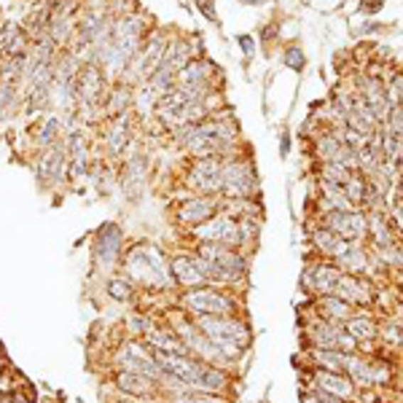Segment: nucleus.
Masks as SVG:
<instances>
[{"mask_svg": "<svg viewBox=\"0 0 403 403\" xmlns=\"http://www.w3.org/2000/svg\"><path fill=\"white\" fill-rule=\"evenodd\" d=\"M344 331L353 336V339H358V344L363 347V344H374L379 342V323L368 312H355L353 318L344 323Z\"/></svg>", "mask_w": 403, "mask_h": 403, "instance_id": "20", "label": "nucleus"}, {"mask_svg": "<svg viewBox=\"0 0 403 403\" xmlns=\"http://www.w3.org/2000/svg\"><path fill=\"white\" fill-rule=\"evenodd\" d=\"M306 390H323L328 395H336L342 401H358L360 390L344 371H326V368H309L306 374Z\"/></svg>", "mask_w": 403, "mask_h": 403, "instance_id": "9", "label": "nucleus"}, {"mask_svg": "<svg viewBox=\"0 0 403 403\" xmlns=\"http://www.w3.org/2000/svg\"><path fill=\"white\" fill-rule=\"evenodd\" d=\"M196 9L202 11L205 19L210 22H218V14H215V0H196Z\"/></svg>", "mask_w": 403, "mask_h": 403, "instance_id": "45", "label": "nucleus"}, {"mask_svg": "<svg viewBox=\"0 0 403 403\" xmlns=\"http://www.w3.org/2000/svg\"><path fill=\"white\" fill-rule=\"evenodd\" d=\"M347 242H366L368 240V213L360 208H355L347 213L344 218V229L339 234Z\"/></svg>", "mask_w": 403, "mask_h": 403, "instance_id": "24", "label": "nucleus"}, {"mask_svg": "<svg viewBox=\"0 0 403 403\" xmlns=\"http://www.w3.org/2000/svg\"><path fill=\"white\" fill-rule=\"evenodd\" d=\"M318 181L323 183H333V186H344L350 178H353V170L350 167H344L342 161H318Z\"/></svg>", "mask_w": 403, "mask_h": 403, "instance_id": "28", "label": "nucleus"}, {"mask_svg": "<svg viewBox=\"0 0 403 403\" xmlns=\"http://www.w3.org/2000/svg\"><path fill=\"white\" fill-rule=\"evenodd\" d=\"M218 75V68L208 62L205 57H196L186 65L183 70H178V86H210V78Z\"/></svg>", "mask_w": 403, "mask_h": 403, "instance_id": "19", "label": "nucleus"}, {"mask_svg": "<svg viewBox=\"0 0 403 403\" xmlns=\"http://www.w3.org/2000/svg\"><path fill=\"white\" fill-rule=\"evenodd\" d=\"M223 199H258L261 183H258L256 167L250 159H240V156H229L223 159Z\"/></svg>", "mask_w": 403, "mask_h": 403, "instance_id": "4", "label": "nucleus"}, {"mask_svg": "<svg viewBox=\"0 0 403 403\" xmlns=\"http://www.w3.org/2000/svg\"><path fill=\"white\" fill-rule=\"evenodd\" d=\"M199 242H215L223 247H237L240 250V218H234L232 213H223L213 215L210 220L199 223L191 229Z\"/></svg>", "mask_w": 403, "mask_h": 403, "instance_id": "7", "label": "nucleus"}, {"mask_svg": "<svg viewBox=\"0 0 403 403\" xmlns=\"http://www.w3.org/2000/svg\"><path fill=\"white\" fill-rule=\"evenodd\" d=\"M223 159L208 156V159H196L191 170L186 175V183L194 188L199 196H220L223 191Z\"/></svg>", "mask_w": 403, "mask_h": 403, "instance_id": "8", "label": "nucleus"}, {"mask_svg": "<svg viewBox=\"0 0 403 403\" xmlns=\"http://www.w3.org/2000/svg\"><path fill=\"white\" fill-rule=\"evenodd\" d=\"M181 306H183L186 315H194V318H202V315H240V299L232 294V291H220L218 285H202V288H191V291H183L181 296Z\"/></svg>", "mask_w": 403, "mask_h": 403, "instance_id": "3", "label": "nucleus"}, {"mask_svg": "<svg viewBox=\"0 0 403 403\" xmlns=\"http://www.w3.org/2000/svg\"><path fill=\"white\" fill-rule=\"evenodd\" d=\"M159 95L151 89V84H143L140 89H137V95H134V108H137V113H156V105H159Z\"/></svg>", "mask_w": 403, "mask_h": 403, "instance_id": "34", "label": "nucleus"}, {"mask_svg": "<svg viewBox=\"0 0 403 403\" xmlns=\"http://www.w3.org/2000/svg\"><path fill=\"white\" fill-rule=\"evenodd\" d=\"M237 43H240V49H242L245 57H256L258 41L250 36V33H242V36H237Z\"/></svg>", "mask_w": 403, "mask_h": 403, "instance_id": "44", "label": "nucleus"}, {"mask_svg": "<svg viewBox=\"0 0 403 403\" xmlns=\"http://www.w3.org/2000/svg\"><path fill=\"white\" fill-rule=\"evenodd\" d=\"M368 377H371V390H385L395 382V366L385 355H368Z\"/></svg>", "mask_w": 403, "mask_h": 403, "instance_id": "22", "label": "nucleus"}, {"mask_svg": "<svg viewBox=\"0 0 403 403\" xmlns=\"http://www.w3.org/2000/svg\"><path fill=\"white\" fill-rule=\"evenodd\" d=\"M312 312H315L318 318L328 320V323L344 326L358 309H355L353 304H347L344 299H339L336 294H328V296H320V299H312Z\"/></svg>", "mask_w": 403, "mask_h": 403, "instance_id": "15", "label": "nucleus"}, {"mask_svg": "<svg viewBox=\"0 0 403 403\" xmlns=\"http://www.w3.org/2000/svg\"><path fill=\"white\" fill-rule=\"evenodd\" d=\"M333 294L344 299L347 304H353L355 309H368V306L377 304V285L368 280V277H358V274H342L336 282V291Z\"/></svg>", "mask_w": 403, "mask_h": 403, "instance_id": "11", "label": "nucleus"}, {"mask_svg": "<svg viewBox=\"0 0 403 403\" xmlns=\"http://www.w3.org/2000/svg\"><path fill=\"white\" fill-rule=\"evenodd\" d=\"M3 371H6V358L0 355V379H3Z\"/></svg>", "mask_w": 403, "mask_h": 403, "instance_id": "50", "label": "nucleus"}, {"mask_svg": "<svg viewBox=\"0 0 403 403\" xmlns=\"http://www.w3.org/2000/svg\"><path fill=\"white\" fill-rule=\"evenodd\" d=\"M116 363L124 371H134V374H143V377L154 379L156 385H161V379H164L159 360H156L154 350L146 342H127L119 350V355H116Z\"/></svg>", "mask_w": 403, "mask_h": 403, "instance_id": "6", "label": "nucleus"}, {"mask_svg": "<svg viewBox=\"0 0 403 403\" xmlns=\"http://www.w3.org/2000/svg\"><path fill=\"white\" fill-rule=\"evenodd\" d=\"M170 272H172V280L178 288H183V291H191V288H202V285H208V277L199 272L196 267L194 256L188 253V256H178L170 261Z\"/></svg>", "mask_w": 403, "mask_h": 403, "instance_id": "16", "label": "nucleus"}, {"mask_svg": "<svg viewBox=\"0 0 403 403\" xmlns=\"http://www.w3.org/2000/svg\"><path fill=\"white\" fill-rule=\"evenodd\" d=\"M127 143H129V116L122 113V116H113V124H110V129H108L105 146H108L110 156H122Z\"/></svg>", "mask_w": 403, "mask_h": 403, "instance_id": "26", "label": "nucleus"}, {"mask_svg": "<svg viewBox=\"0 0 403 403\" xmlns=\"http://www.w3.org/2000/svg\"><path fill=\"white\" fill-rule=\"evenodd\" d=\"M14 102H16V86L14 84H0V119L14 108Z\"/></svg>", "mask_w": 403, "mask_h": 403, "instance_id": "41", "label": "nucleus"}, {"mask_svg": "<svg viewBox=\"0 0 403 403\" xmlns=\"http://www.w3.org/2000/svg\"><path fill=\"white\" fill-rule=\"evenodd\" d=\"M385 92H387V105H390V108L403 105V70L392 73L390 78L385 81Z\"/></svg>", "mask_w": 403, "mask_h": 403, "instance_id": "36", "label": "nucleus"}, {"mask_svg": "<svg viewBox=\"0 0 403 403\" xmlns=\"http://www.w3.org/2000/svg\"><path fill=\"white\" fill-rule=\"evenodd\" d=\"M127 326H129V331H132L134 336H146L148 331L154 328V326H151V320H148L146 315H132Z\"/></svg>", "mask_w": 403, "mask_h": 403, "instance_id": "43", "label": "nucleus"}, {"mask_svg": "<svg viewBox=\"0 0 403 403\" xmlns=\"http://www.w3.org/2000/svg\"><path fill=\"white\" fill-rule=\"evenodd\" d=\"M57 132H60V122H57V119H46V124H43V127H41V132H38V146L51 148L54 146Z\"/></svg>", "mask_w": 403, "mask_h": 403, "instance_id": "40", "label": "nucleus"}, {"mask_svg": "<svg viewBox=\"0 0 403 403\" xmlns=\"http://www.w3.org/2000/svg\"><path fill=\"white\" fill-rule=\"evenodd\" d=\"M105 97V78L97 65H89L78 73V105L84 108L86 119H97Z\"/></svg>", "mask_w": 403, "mask_h": 403, "instance_id": "10", "label": "nucleus"}, {"mask_svg": "<svg viewBox=\"0 0 403 403\" xmlns=\"http://www.w3.org/2000/svg\"><path fill=\"white\" fill-rule=\"evenodd\" d=\"M108 296L116 301H129L134 296V282L129 277H113L108 282Z\"/></svg>", "mask_w": 403, "mask_h": 403, "instance_id": "35", "label": "nucleus"}, {"mask_svg": "<svg viewBox=\"0 0 403 403\" xmlns=\"http://www.w3.org/2000/svg\"><path fill=\"white\" fill-rule=\"evenodd\" d=\"M116 382H119V387H122L127 395H154L156 392V382L154 379L143 377V374H134V371H119V377H116Z\"/></svg>", "mask_w": 403, "mask_h": 403, "instance_id": "27", "label": "nucleus"}, {"mask_svg": "<svg viewBox=\"0 0 403 403\" xmlns=\"http://www.w3.org/2000/svg\"><path fill=\"white\" fill-rule=\"evenodd\" d=\"M143 183H146V159L143 156H132L127 161V170H124V188L129 194H137Z\"/></svg>", "mask_w": 403, "mask_h": 403, "instance_id": "31", "label": "nucleus"}, {"mask_svg": "<svg viewBox=\"0 0 403 403\" xmlns=\"http://www.w3.org/2000/svg\"><path fill=\"white\" fill-rule=\"evenodd\" d=\"M366 188H368V178L363 172H353V178L344 183V194L353 202V208H360L363 199H366Z\"/></svg>", "mask_w": 403, "mask_h": 403, "instance_id": "33", "label": "nucleus"}, {"mask_svg": "<svg viewBox=\"0 0 403 403\" xmlns=\"http://www.w3.org/2000/svg\"><path fill=\"white\" fill-rule=\"evenodd\" d=\"M282 65L288 68V70H294V73H304L306 68V54L301 46H288V49L282 51Z\"/></svg>", "mask_w": 403, "mask_h": 403, "instance_id": "38", "label": "nucleus"}, {"mask_svg": "<svg viewBox=\"0 0 403 403\" xmlns=\"http://www.w3.org/2000/svg\"><path fill=\"white\" fill-rule=\"evenodd\" d=\"M301 403H323V401H320V398L312 390H304V392H301Z\"/></svg>", "mask_w": 403, "mask_h": 403, "instance_id": "48", "label": "nucleus"}, {"mask_svg": "<svg viewBox=\"0 0 403 403\" xmlns=\"http://www.w3.org/2000/svg\"><path fill=\"white\" fill-rule=\"evenodd\" d=\"M146 344L151 350H159V353H178V355H188L186 353L183 342H181V336H178V331L175 328H154L146 333Z\"/></svg>", "mask_w": 403, "mask_h": 403, "instance_id": "21", "label": "nucleus"}, {"mask_svg": "<svg viewBox=\"0 0 403 403\" xmlns=\"http://www.w3.org/2000/svg\"><path fill=\"white\" fill-rule=\"evenodd\" d=\"M379 342H382V347L385 344H403V331H401V326H379Z\"/></svg>", "mask_w": 403, "mask_h": 403, "instance_id": "42", "label": "nucleus"}, {"mask_svg": "<svg viewBox=\"0 0 403 403\" xmlns=\"http://www.w3.org/2000/svg\"><path fill=\"white\" fill-rule=\"evenodd\" d=\"M280 156L282 159H288V156H291V132L280 134Z\"/></svg>", "mask_w": 403, "mask_h": 403, "instance_id": "47", "label": "nucleus"}, {"mask_svg": "<svg viewBox=\"0 0 403 403\" xmlns=\"http://www.w3.org/2000/svg\"><path fill=\"white\" fill-rule=\"evenodd\" d=\"M199 331L208 336L213 344H218L220 353L226 355L232 363H240L247 353V347L253 344V331L247 326V320L240 315H202L194 318Z\"/></svg>", "mask_w": 403, "mask_h": 403, "instance_id": "1", "label": "nucleus"}, {"mask_svg": "<svg viewBox=\"0 0 403 403\" xmlns=\"http://www.w3.org/2000/svg\"><path fill=\"white\" fill-rule=\"evenodd\" d=\"M220 213V202L218 196H191V199H183L181 202V208H178V213H175V218H178V223H183V226H188V232L194 229V226H199V223H205V220H210L213 215H218Z\"/></svg>", "mask_w": 403, "mask_h": 403, "instance_id": "12", "label": "nucleus"}, {"mask_svg": "<svg viewBox=\"0 0 403 403\" xmlns=\"http://www.w3.org/2000/svg\"><path fill=\"white\" fill-rule=\"evenodd\" d=\"M124 267H127L129 280L143 285V288L164 291V288H172V285H175L170 264L164 261L161 250L154 247V245H137V247H132V250L127 253V258H124Z\"/></svg>", "mask_w": 403, "mask_h": 403, "instance_id": "2", "label": "nucleus"}, {"mask_svg": "<svg viewBox=\"0 0 403 403\" xmlns=\"http://www.w3.org/2000/svg\"><path fill=\"white\" fill-rule=\"evenodd\" d=\"M124 253V232L116 226V223H105L97 232V240H95V258L102 269L116 267V261L122 258Z\"/></svg>", "mask_w": 403, "mask_h": 403, "instance_id": "13", "label": "nucleus"}, {"mask_svg": "<svg viewBox=\"0 0 403 403\" xmlns=\"http://www.w3.org/2000/svg\"><path fill=\"white\" fill-rule=\"evenodd\" d=\"M170 403H229L223 395H205V392H183V395H172Z\"/></svg>", "mask_w": 403, "mask_h": 403, "instance_id": "39", "label": "nucleus"}, {"mask_svg": "<svg viewBox=\"0 0 403 403\" xmlns=\"http://www.w3.org/2000/svg\"><path fill=\"white\" fill-rule=\"evenodd\" d=\"M385 9V3L382 0H360V11L363 14H377Z\"/></svg>", "mask_w": 403, "mask_h": 403, "instance_id": "46", "label": "nucleus"}, {"mask_svg": "<svg viewBox=\"0 0 403 403\" xmlns=\"http://www.w3.org/2000/svg\"><path fill=\"white\" fill-rule=\"evenodd\" d=\"M242 6H261V3H267V0H240Z\"/></svg>", "mask_w": 403, "mask_h": 403, "instance_id": "49", "label": "nucleus"}, {"mask_svg": "<svg viewBox=\"0 0 403 403\" xmlns=\"http://www.w3.org/2000/svg\"><path fill=\"white\" fill-rule=\"evenodd\" d=\"M344 272L333 261L328 258H318V261H309L304 269H301V277H299V285L306 296L312 299H320V296H328L336 291V282Z\"/></svg>", "mask_w": 403, "mask_h": 403, "instance_id": "5", "label": "nucleus"}, {"mask_svg": "<svg viewBox=\"0 0 403 403\" xmlns=\"http://www.w3.org/2000/svg\"><path fill=\"white\" fill-rule=\"evenodd\" d=\"M68 159H70V175H73V178L86 175V164H89V159H86L84 137H81L78 132H73L70 134V140H68Z\"/></svg>", "mask_w": 403, "mask_h": 403, "instance_id": "29", "label": "nucleus"}, {"mask_svg": "<svg viewBox=\"0 0 403 403\" xmlns=\"http://www.w3.org/2000/svg\"><path fill=\"white\" fill-rule=\"evenodd\" d=\"M374 250H385V247H392V245L401 242V237L395 234L390 218L385 210H371L368 213V240H366Z\"/></svg>", "mask_w": 403, "mask_h": 403, "instance_id": "14", "label": "nucleus"}, {"mask_svg": "<svg viewBox=\"0 0 403 403\" xmlns=\"http://www.w3.org/2000/svg\"><path fill=\"white\" fill-rule=\"evenodd\" d=\"M132 95H129V89L124 86V89H116V92H110L108 95V102H105V110H108L110 116H122L127 105L132 102Z\"/></svg>", "mask_w": 403, "mask_h": 403, "instance_id": "37", "label": "nucleus"}, {"mask_svg": "<svg viewBox=\"0 0 403 403\" xmlns=\"http://www.w3.org/2000/svg\"><path fill=\"white\" fill-rule=\"evenodd\" d=\"M258 234H261V215H242L240 218V250L250 256L256 250Z\"/></svg>", "mask_w": 403, "mask_h": 403, "instance_id": "30", "label": "nucleus"}, {"mask_svg": "<svg viewBox=\"0 0 403 403\" xmlns=\"http://www.w3.org/2000/svg\"><path fill=\"white\" fill-rule=\"evenodd\" d=\"M68 164H70V159H68V148L51 146L49 151L41 156V161H38V178H41L43 183H57V181L65 178Z\"/></svg>", "mask_w": 403, "mask_h": 403, "instance_id": "17", "label": "nucleus"}, {"mask_svg": "<svg viewBox=\"0 0 403 403\" xmlns=\"http://www.w3.org/2000/svg\"><path fill=\"white\" fill-rule=\"evenodd\" d=\"M342 269L344 274H358V277H368L371 274V245L366 242H353L350 250L342 258L333 261Z\"/></svg>", "mask_w": 403, "mask_h": 403, "instance_id": "18", "label": "nucleus"}, {"mask_svg": "<svg viewBox=\"0 0 403 403\" xmlns=\"http://www.w3.org/2000/svg\"><path fill=\"white\" fill-rule=\"evenodd\" d=\"M191 60H196V57H194V51H191V43H188V41H170L167 54H164V62H167L170 68L183 70Z\"/></svg>", "mask_w": 403, "mask_h": 403, "instance_id": "32", "label": "nucleus"}, {"mask_svg": "<svg viewBox=\"0 0 403 403\" xmlns=\"http://www.w3.org/2000/svg\"><path fill=\"white\" fill-rule=\"evenodd\" d=\"M344 374L353 379L355 387L360 392L371 390V377H368V355L366 353H350L344 360Z\"/></svg>", "mask_w": 403, "mask_h": 403, "instance_id": "23", "label": "nucleus"}, {"mask_svg": "<svg viewBox=\"0 0 403 403\" xmlns=\"http://www.w3.org/2000/svg\"><path fill=\"white\" fill-rule=\"evenodd\" d=\"M306 358L312 368H326V371H344L347 353L339 350H326V347H306Z\"/></svg>", "mask_w": 403, "mask_h": 403, "instance_id": "25", "label": "nucleus"}]
</instances>
